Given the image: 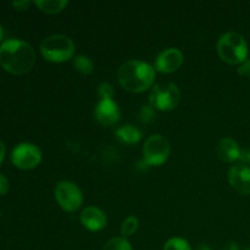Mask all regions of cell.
<instances>
[{"instance_id": "cell-1", "label": "cell", "mask_w": 250, "mask_h": 250, "mask_svg": "<svg viewBox=\"0 0 250 250\" xmlns=\"http://www.w3.org/2000/svg\"><path fill=\"white\" fill-rule=\"evenodd\" d=\"M36 53L28 43L7 39L0 45V66L12 75H23L33 68Z\"/></svg>"}, {"instance_id": "cell-2", "label": "cell", "mask_w": 250, "mask_h": 250, "mask_svg": "<svg viewBox=\"0 0 250 250\" xmlns=\"http://www.w3.org/2000/svg\"><path fill=\"white\" fill-rule=\"evenodd\" d=\"M119 82L125 89L141 93L150 88L155 78V68L141 60H128L117 71Z\"/></svg>"}, {"instance_id": "cell-3", "label": "cell", "mask_w": 250, "mask_h": 250, "mask_svg": "<svg viewBox=\"0 0 250 250\" xmlns=\"http://www.w3.org/2000/svg\"><path fill=\"white\" fill-rule=\"evenodd\" d=\"M219 56L227 63H243L248 56V44L242 34L237 32H226L217 42Z\"/></svg>"}, {"instance_id": "cell-4", "label": "cell", "mask_w": 250, "mask_h": 250, "mask_svg": "<svg viewBox=\"0 0 250 250\" xmlns=\"http://www.w3.org/2000/svg\"><path fill=\"white\" fill-rule=\"evenodd\" d=\"M41 53L51 62H63L75 54V44L70 37L54 34L46 37L41 43Z\"/></svg>"}, {"instance_id": "cell-5", "label": "cell", "mask_w": 250, "mask_h": 250, "mask_svg": "<svg viewBox=\"0 0 250 250\" xmlns=\"http://www.w3.org/2000/svg\"><path fill=\"white\" fill-rule=\"evenodd\" d=\"M181 100V92L178 87L170 82L156 83L149 94V102L154 109L161 111H170L177 107Z\"/></svg>"}, {"instance_id": "cell-6", "label": "cell", "mask_w": 250, "mask_h": 250, "mask_svg": "<svg viewBox=\"0 0 250 250\" xmlns=\"http://www.w3.org/2000/svg\"><path fill=\"white\" fill-rule=\"evenodd\" d=\"M170 155V143L161 134H153L143 146V160L146 165H163Z\"/></svg>"}, {"instance_id": "cell-7", "label": "cell", "mask_w": 250, "mask_h": 250, "mask_svg": "<svg viewBox=\"0 0 250 250\" xmlns=\"http://www.w3.org/2000/svg\"><path fill=\"white\" fill-rule=\"evenodd\" d=\"M55 199L65 211H77L83 204V194L78 186L70 181H61L55 187Z\"/></svg>"}, {"instance_id": "cell-8", "label": "cell", "mask_w": 250, "mask_h": 250, "mask_svg": "<svg viewBox=\"0 0 250 250\" xmlns=\"http://www.w3.org/2000/svg\"><path fill=\"white\" fill-rule=\"evenodd\" d=\"M11 161L16 167L31 170L38 166L42 161V151L37 146L31 143H21L14 148Z\"/></svg>"}, {"instance_id": "cell-9", "label": "cell", "mask_w": 250, "mask_h": 250, "mask_svg": "<svg viewBox=\"0 0 250 250\" xmlns=\"http://www.w3.org/2000/svg\"><path fill=\"white\" fill-rule=\"evenodd\" d=\"M229 185L238 193L250 194V167L243 163H238L229 170Z\"/></svg>"}, {"instance_id": "cell-10", "label": "cell", "mask_w": 250, "mask_h": 250, "mask_svg": "<svg viewBox=\"0 0 250 250\" xmlns=\"http://www.w3.org/2000/svg\"><path fill=\"white\" fill-rule=\"evenodd\" d=\"M183 63L182 51L176 48H168L161 51L155 60L154 68L159 72L170 73L178 70Z\"/></svg>"}, {"instance_id": "cell-11", "label": "cell", "mask_w": 250, "mask_h": 250, "mask_svg": "<svg viewBox=\"0 0 250 250\" xmlns=\"http://www.w3.org/2000/svg\"><path fill=\"white\" fill-rule=\"evenodd\" d=\"M120 107L112 99H102L94 110V117L103 126H112L120 120Z\"/></svg>"}, {"instance_id": "cell-12", "label": "cell", "mask_w": 250, "mask_h": 250, "mask_svg": "<svg viewBox=\"0 0 250 250\" xmlns=\"http://www.w3.org/2000/svg\"><path fill=\"white\" fill-rule=\"evenodd\" d=\"M81 222L89 231H100L106 226V215L95 207H88L81 214Z\"/></svg>"}, {"instance_id": "cell-13", "label": "cell", "mask_w": 250, "mask_h": 250, "mask_svg": "<svg viewBox=\"0 0 250 250\" xmlns=\"http://www.w3.org/2000/svg\"><path fill=\"white\" fill-rule=\"evenodd\" d=\"M242 150L234 139L226 137L217 144V155L225 163H233L241 159Z\"/></svg>"}, {"instance_id": "cell-14", "label": "cell", "mask_w": 250, "mask_h": 250, "mask_svg": "<svg viewBox=\"0 0 250 250\" xmlns=\"http://www.w3.org/2000/svg\"><path fill=\"white\" fill-rule=\"evenodd\" d=\"M116 136L126 144H136L142 139V132L133 125H125L116 129Z\"/></svg>"}, {"instance_id": "cell-15", "label": "cell", "mask_w": 250, "mask_h": 250, "mask_svg": "<svg viewBox=\"0 0 250 250\" xmlns=\"http://www.w3.org/2000/svg\"><path fill=\"white\" fill-rule=\"evenodd\" d=\"M34 4L38 6L39 10L46 14H56L63 10V7L68 4L66 0H37Z\"/></svg>"}, {"instance_id": "cell-16", "label": "cell", "mask_w": 250, "mask_h": 250, "mask_svg": "<svg viewBox=\"0 0 250 250\" xmlns=\"http://www.w3.org/2000/svg\"><path fill=\"white\" fill-rule=\"evenodd\" d=\"M73 66L76 70L84 75H89L94 70V63L88 56L85 55H77L73 59Z\"/></svg>"}, {"instance_id": "cell-17", "label": "cell", "mask_w": 250, "mask_h": 250, "mask_svg": "<svg viewBox=\"0 0 250 250\" xmlns=\"http://www.w3.org/2000/svg\"><path fill=\"white\" fill-rule=\"evenodd\" d=\"M139 221L136 216H128L126 220H124V222L121 224V234L124 238L127 237H131L134 232L138 229Z\"/></svg>"}, {"instance_id": "cell-18", "label": "cell", "mask_w": 250, "mask_h": 250, "mask_svg": "<svg viewBox=\"0 0 250 250\" xmlns=\"http://www.w3.org/2000/svg\"><path fill=\"white\" fill-rule=\"evenodd\" d=\"M103 250H132V247L124 237H115L105 244Z\"/></svg>"}, {"instance_id": "cell-19", "label": "cell", "mask_w": 250, "mask_h": 250, "mask_svg": "<svg viewBox=\"0 0 250 250\" xmlns=\"http://www.w3.org/2000/svg\"><path fill=\"white\" fill-rule=\"evenodd\" d=\"M164 250H192L189 243L186 239L175 237V238L168 239L164 246Z\"/></svg>"}, {"instance_id": "cell-20", "label": "cell", "mask_w": 250, "mask_h": 250, "mask_svg": "<svg viewBox=\"0 0 250 250\" xmlns=\"http://www.w3.org/2000/svg\"><path fill=\"white\" fill-rule=\"evenodd\" d=\"M114 93V87L107 82L102 83V84L98 87V94H99V97L102 98V99H112Z\"/></svg>"}, {"instance_id": "cell-21", "label": "cell", "mask_w": 250, "mask_h": 250, "mask_svg": "<svg viewBox=\"0 0 250 250\" xmlns=\"http://www.w3.org/2000/svg\"><path fill=\"white\" fill-rule=\"evenodd\" d=\"M154 107L151 105H144L142 106L141 111H139V120L142 122H150L154 119Z\"/></svg>"}, {"instance_id": "cell-22", "label": "cell", "mask_w": 250, "mask_h": 250, "mask_svg": "<svg viewBox=\"0 0 250 250\" xmlns=\"http://www.w3.org/2000/svg\"><path fill=\"white\" fill-rule=\"evenodd\" d=\"M10 183L9 180L2 173H0V195H5L9 192Z\"/></svg>"}, {"instance_id": "cell-23", "label": "cell", "mask_w": 250, "mask_h": 250, "mask_svg": "<svg viewBox=\"0 0 250 250\" xmlns=\"http://www.w3.org/2000/svg\"><path fill=\"white\" fill-rule=\"evenodd\" d=\"M238 73L242 76L250 77V58L247 59L243 63L238 67Z\"/></svg>"}, {"instance_id": "cell-24", "label": "cell", "mask_w": 250, "mask_h": 250, "mask_svg": "<svg viewBox=\"0 0 250 250\" xmlns=\"http://www.w3.org/2000/svg\"><path fill=\"white\" fill-rule=\"evenodd\" d=\"M29 5H31V1H28V0H20V1L12 2V6H14L15 9L20 10V11L27 10L29 7Z\"/></svg>"}, {"instance_id": "cell-25", "label": "cell", "mask_w": 250, "mask_h": 250, "mask_svg": "<svg viewBox=\"0 0 250 250\" xmlns=\"http://www.w3.org/2000/svg\"><path fill=\"white\" fill-rule=\"evenodd\" d=\"M239 160L243 164H246V165L250 164V149H244V150H242L241 159H239Z\"/></svg>"}, {"instance_id": "cell-26", "label": "cell", "mask_w": 250, "mask_h": 250, "mask_svg": "<svg viewBox=\"0 0 250 250\" xmlns=\"http://www.w3.org/2000/svg\"><path fill=\"white\" fill-rule=\"evenodd\" d=\"M4 158H5V146H4V143L0 141V165H1Z\"/></svg>"}, {"instance_id": "cell-27", "label": "cell", "mask_w": 250, "mask_h": 250, "mask_svg": "<svg viewBox=\"0 0 250 250\" xmlns=\"http://www.w3.org/2000/svg\"><path fill=\"white\" fill-rule=\"evenodd\" d=\"M224 250H239V248L236 243H229L225 247Z\"/></svg>"}, {"instance_id": "cell-28", "label": "cell", "mask_w": 250, "mask_h": 250, "mask_svg": "<svg viewBox=\"0 0 250 250\" xmlns=\"http://www.w3.org/2000/svg\"><path fill=\"white\" fill-rule=\"evenodd\" d=\"M197 250H211V249H210V247L207 246V244H202V246L198 247Z\"/></svg>"}, {"instance_id": "cell-29", "label": "cell", "mask_w": 250, "mask_h": 250, "mask_svg": "<svg viewBox=\"0 0 250 250\" xmlns=\"http://www.w3.org/2000/svg\"><path fill=\"white\" fill-rule=\"evenodd\" d=\"M2 28H1V26H0V42H1V39H2Z\"/></svg>"}, {"instance_id": "cell-30", "label": "cell", "mask_w": 250, "mask_h": 250, "mask_svg": "<svg viewBox=\"0 0 250 250\" xmlns=\"http://www.w3.org/2000/svg\"><path fill=\"white\" fill-rule=\"evenodd\" d=\"M244 250H250V248H247V249H244Z\"/></svg>"}]
</instances>
